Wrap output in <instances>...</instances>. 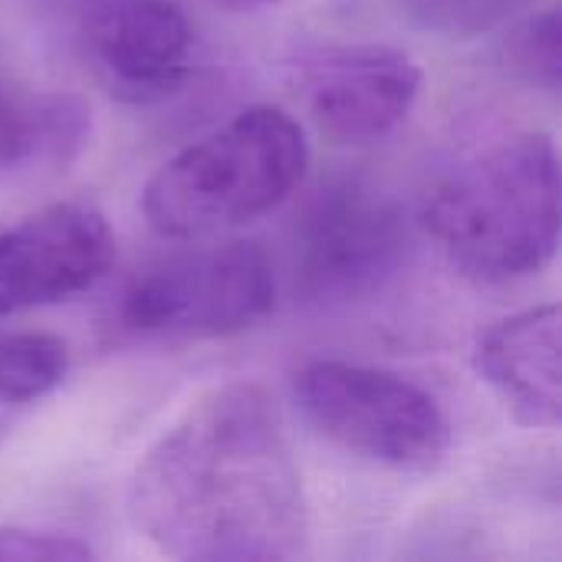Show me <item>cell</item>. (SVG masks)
Masks as SVG:
<instances>
[{
	"instance_id": "obj_1",
	"label": "cell",
	"mask_w": 562,
	"mask_h": 562,
	"mask_svg": "<svg viewBox=\"0 0 562 562\" xmlns=\"http://www.w3.org/2000/svg\"><path fill=\"white\" fill-rule=\"evenodd\" d=\"M125 517L171 560L300 557L310 540V507L270 395L231 382L191 402L135 464Z\"/></svg>"
},
{
	"instance_id": "obj_2",
	"label": "cell",
	"mask_w": 562,
	"mask_h": 562,
	"mask_svg": "<svg viewBox=\"0 0 562 562\" xmlns=\"http://www.w3.org/2000/svg\"><path fill=\"white\" fill-rule=\"evenodd\" d=\"M422 224L441 254L487 283L547 270L560 247V151L517 132L461 161L425 198Z\"/></svg>"
},
{
	"instance_id": "obj_3",
	"label": "cell",
	"mask_w": 562,
	"mask_h": 562,
	"mask_svg": "<svg viewBox=\"0 0 562 562\" xmlns=\"http://www.w3.org/2000/svg\"><path fill=\"white\" fill-rule=\"evenodd\" d=\"M310 142L273 105H254L171 155L145 184L142 211L161 237L198 240L280 207L303 181Z\"/></svg>"
},
{
	"instance_id": "obj_4",
	"label": "cell",
	"mask_w": 562,
	"mask_h": 562,
	"mask_svg": "<svg viewBox=\"0 0 562 562\" xmlns=\"http://www.w3.org/2000/svg\"><path fill=\"white\" fill-rule=\"evenodd\" d=\"M293 398L326 441L372 464L425 471L451 445L435 395L385 369L316 359L293 375Z\"/></svg>"
},
{
	"instance_id": "obj_5",
	"label": "cell",
	"mask_w": 562,
	"mask_h": 562,
	"mask_svg": "<svg viewBox=\"0 0 562 562\" xmlns=\"http://www.w3.org/2000/svg\"><path fill=\"white\" fill-rule=\"evenodd\" d=\"M277 306L270 254L250 240L171 257L135 277L119 323L142 339H224L254 329Z\"/></svg>"
},
{
	"instance_id": "obj_6",
	"label": "cell",
	"mask_w": 562,
	"mask_h": 562,
	"mask_svg": "<svg viewBox=\"0 0 562 562\" xmlns=\"http://www.w3.org/2000/svg\"><path fill=\"white\" fill-rule=\"evenodd\" d=\"M405 254L408 224L398 201L366 181L319 188L290 234L293 283L313 303L372 296L402 270Z\"/></svg>"
},
{
	"instance_id": "obj_7",
	"label": "cell",
	"mask_w": 562,
	"mask_h": 562,
	"mask_svg": "<svg viewBox=\"0 0 562 562\" xmlns=\"http://www.w3.org/2000/svg\"><path fill=\"white\" fill-rule=\"evenodd\" d=\"M422 66L392 46L313 49L293 63V86L316 128L339 145L392 138L422 95Z\"/></svg>"
},
{
	"instance_id": "obj_8",
	"label": "cell",
	"mask_w": 562,
	"mask_h": 562,
	"mask_svg": "<svg viewBox=\"0 0 562 562\" xmlns=\"http://www.w3.org/2000/svg\"><path fill=\"white\" fill-rule=\"evenodd\" d=\"M115 260L105 214L86 201L46 204L0 231V319L92 290Z\"/></svg>"
},
{
	"instance_id": "obj_9",
	"label": "cell",
	"mask_w": 562,
	"mask_h": 562,
	"mask_svg": "<svg viewBox=\"0 0 562 562\" xmlns=\"http://www.w3.org/2000/svg\"><path fill=\"white\" fill-rule=\"evenodd\" d=\"M105 79L135 102L175 92L194 63V26L175 0H105L89 20Z\"/></svg>"
},
{
	"instance_id": "obj_10",
	"label": "cell",
	"mask_w": 562,
	"mask_h": 562,
	"mask_svg": "<svg viewBox=\"0 0 562 562\" xmlns=\"http://www.w3.org/2000/svg\"><path fill=\"white\" fill-rule=\"evenodd\" d=\"M474 369L517 425L557 431L562 418L560 306H530L494 323L474 346Z\"/></svg>"
},
{
	"instance_id": "obj_11",
	"label": "cell",
	"mask_w": 562,
	"mask_h": 562,
	"mask_svg": "<svg viewBox=\"0 0 562 562\" xmlns=\"http://www.w3.org/2000/svg\"><path fill=\"white\" fill-rule=\"evenodd\" d=\"M92 135V112L72 92L0 76V178L66 168Z\"/></svg>"
},
{
	"instance_id": "obj_12",
	"label": "cell",
	"mask_w": 562,
	"mask_h": 562,
	"mask_svg": "<svg viewBox=\"0 0 562 562\" xmlns=\"http://www.w3.org/2000/svg\"><path fill=\"white\" fill-rule=\"evenodd\" d=\"M69 349L49 333H13L0 339V402L30 405L63 385Z\"/></svg>"
},
{
	"instance_id": "obj_13",
	"label": "cell",
	"mask_w": 562,
	"mask_h": 562,
	"mask_svg": "<svg viewBox=\"0 0 562 562\" xmlns=\"http://www.w3.org/2000/svg\"><path fill=\"white\" fill-rule=\"evenodd\" d=\"M504 63L527 82L557 92L562 72L560 7H547L517 23L504 40Z\"/></svg>"
},
{
	"instance_id": "obj_14",
	"label": "cell",
	"mask_w": 562,
	"mask_h": 562,
	"mask_svg": "<svg viewBox=\"0 0 562 562\" xmlns=\"http://www.w3.org/2000/svg\"><path fill=\"white\" fill-rule=\"evenodd\" d=\"M92 547L72 533L36 527H0V562H86Z\"/></svg>"
},
{
	"instance_id": "obj_15",
	"label": "cell",
	"mask_w": 562,
	"mask_h": 562,
	"mask_svg": "<svg viewBox=\"0 0 562 562\" xmlns=\"http://www.w3.org/2000/svg\"><path fill=\"white\" fill-rule=\"evenodd\" d=\"M517 3L520 0H412L415 13H422L431 26L454 30V33L487 26L491 20H497Z\"/></svg>"
},
{
	"instance_id": "obj_16",
	"label": "cell",
	"mask_w": 562,
	"mask_h": 562,
	"mask_svg": "<svg viewBox=\"0 0 562 562\" xmlns=\"http://www.w3.org/2000/svg\"><path fill=\"white\" fill-rule=\"evenodd\" d=\"M217 7L224 10H234V13H250V10H263V7H273L280 0H214Z\"/></svg>"
}]
</instances>
